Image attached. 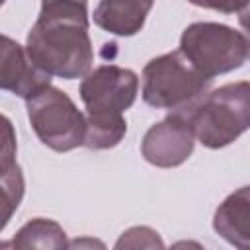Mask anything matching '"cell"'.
<instances>
[{"instance_id":"obj_7","label":"cell","mask_w":250,"mask_h":250,"mask_svg":"<svg viewBox=\"0 0 250 250\" xmlns=\"http://www.w3.org/2000/svg\"><path fill=\"white\" fill-rule=\"evenodd\" d=\"M195 141L197 139L184 113L170 111L145 133L141 141V154L156 168H176L191 156Z\"/></svg>"},{"instance_id":"obj_1","label":"cell","mask_w":250,"mask_h":250,"mask_svg":"<svg viewBox=\"0 0 250 250\" xmlns=\"http://www.w3.org/2000/svg\"><path fill=\"white\" fill-rule=\"evenodd\" d=\"M25 51L51 76L74 80L90 74L94 49L88 33V4L70 0L43 2L27 33Z\"/></svg>"},{"instance_id":"obj_2","label":"cell","mask_w":250,"mask_h":250,"mask_svg":"<svg viewBox=\"0 0 250 250\" xmlns=\"http://www.w3.org/2000/svg\"><path fill=\"white\" fill-rule=\"evenodd\" d=\"M180 113L205 148L229 146L250 129V82L223 84Z\"/></svg>"},{"instance_id":"obj_16","label":"cell","mask_w":250,"mask_h":250,"mask_svg":"<svg viewBox=\"0 0 250 250\" xmlns=\"http://www.w3.org/2000/svg\"><path fill=\"white\" fill-rule=\"evenodd\" d=\"M236 14H238V23H240V27L244 29V37H246L248 49H250V2L240 4V8H238Z\"/></svg>"},{"instance_id":"obj_14","label":"cell","mask_w":250,"mask_h":250,"mask_svg":"<svg viewBox=\"0 0 250 250\" xmlns=\"http://www.w3.org/2000/svg\"><path fill=\"white\" fill-rule=\"evenodd\" d=\"M113 250H166L162 236L146 225H135L121 232Z\"/></svg>"},{"instance_id":"obj_4","label":"cell","mask_w":250,"mask_h":250,"mask_svg":"<svg viewBox=\"0 0 250 250\" xmlns=\"http://www.w3.org/2000/svg\"><path fill=\"white\" fill-rule=\"evenodd\" d=\"M180 53L209 80L240 68L250 57L244 33L217 21L189 23L182 31Z\"/></svg>"},{"instance_id":"obj_19","label":"cell","mask_w":250,"mask_h":250,"mask_svg":"<svg viewBox=\"0 0 250 250\" xmlns=\"http://www.w3.org/2000/svg\"><path fill=\"white\" fill-rule=\"evenodd\" d=\"M2 250H6V246H4V244H2Z\"/></svg>"},{"instance_id":"obj_11","label":"cell","mask_w":250,"mask_h":250,"mask_svg":"<svg viewBox=\"0 0 250 250\" xmlns=\"http://www.w3.org/2000/svg\"><path fill=\"white\" fill-rule=\"evenodd\" d=\"M6 250H68V238L64 229L45 217H35L21 225L18 232L2 242Z\"/></svg>"},{"instance_id":"obj_10","label":"cell","mask_w":250,"mask_h":250,"mask_svg":"<svg viewBox=\"0 0 250 250\" xmlns=\"http://www.w3.org/2000/svg\"><path fill=\"white\" fill-rule=\"evenodd\" d=\"M152 2H98L94 6V23L107 33L131 37L145 25Z\"/></svg>"},{"instance_id":"obj_9","label":"cell","mask_w":250,"mask_h":250,"mask_svg":"<svg viewBox=\"0 0 250 250\" xmlns=\"http://www.w3.org/2000/svg\"><path fill=\"white\" fill-rule=\"evenodd\" d=\"M213 229L232 246L250 244V186L234 189L219 203L213 215Z\"/></svg>"},{"instance_id":"obj_15","label":"cell","mask_w":250,"mask_h":250,"mask_svg":"<svg viewBox=\"0 0 250 250\" xmlns=\"http://www.w3.org/2000/svg\"><path fill=\"white\" fill-rule=\"evenodd\" d=\"M68 250H107V246L96 236H76L68 242Z\"/></svg>"},{"instance_id":"obj_18","label":"cell","mask_w":250,"mask_h":250,"mask_svg":"<svg viewBox=\"0 0 250 250\" xmlns=\"http://www.w3.org/2000/svg\"><path fill=\"white\" fill-rule=\"evenodd\" d=\"M238 250H250V244H246V246H240Z\"/></svg>"},{"instance_id":"obj_8","label":"cell","mask_w":250,"mask_h":250,"mask_svg":"<svg viewBox=\"0 0 250 250\" xmlns=\"http://www.w3.org/2000/svg\"><path fill=\"white\" fill-rule=\"evenodd\" d=\"M51 86V74L39 68L25 47L8 35H2V59H0V88L12 92L25 102Z\"/></svg>"},{"instance_id":"obj_6","label":"cell","mask_w":250,"mask_h":250,"mask_svg":"<svg viewBox=\"0 0 250 250\" xmlns=\"http://www.w3.org/2000/svg\"><path fill=\"white\" fill-rule=\"evenodd\" d=\"M78 92L86 107V117L117 119L135 104L139 76L131 68L100 64L82 78Z\"/></svg>"},{"instance_id":"obj_17","label":"cell","mask_w":250,"mask_h":250,"mask_svg":"<svg viewBox=\"0 0 250 250\" xmlns=\"http://www.w3.org/2000/svg\"><path fill=\"white\" fill-rule=\"evenodd\" d=\"M166 250H205L203 248V244H199L197 240H178V242H174L170 248H166Z\"/></svg>"},{"instance_id":"obj_5","label":"cell","mask_w":250,"mask_h":250,"mask_svg":"<svg viewBox=\"0 0 250 250\" xmlns=\"http://www.w3.org/2000/svg\"><path fill=\"white\" fill-rule=\"evenodd\" d=\"M27 119L37 139L55 152H68L84 146L86 115L70 96L55 86L45 88L25 102Z\"/></svg>"},{"instance_id":"obj_3","label":"cell","mask_w":250,"mask_h":250,"mask_svg":"<svg viewBox=\"0 0 250 250\" xmlns=\"http://www.w3.org/2000/svg\"><path fill=\"white\" fill-rule=\"evenodd\" d=\"M211 86L182 53L172 51L150 59L143 68V100L150 107L182 111L201 100Z\"/></svg>"},{"instance_id":"obj_12","label":"cell","mask_w":250,"mask_h":250,"mask_svg":"<svg viewBox=\"0 0 250 250\" xmlns=\"http://www.w3.org/2000/svg\"><path fill=\"white\" fill-rule=\"evenodd\" d=\"M16 137L8 117H4V143H2V203H4V227L8 225L12 213L18 209L23 197V174L16 162Z\"/></svg>"},{"instance_id":"obj_13","label":"cell","mask_w":250,"mask_h":250,"mask_svg":"<svg viewBox=\"0 0 250 250\" xmlns=\"http://www.w3.org/2000/svg\"><path fill=\"white\" fill-rule=\"evenodd\" d=\"M127 133L125 117L117 119H96L86 117V139L84 146L90 150H107L121 143Z\"/></svg>"}]
</instances>
